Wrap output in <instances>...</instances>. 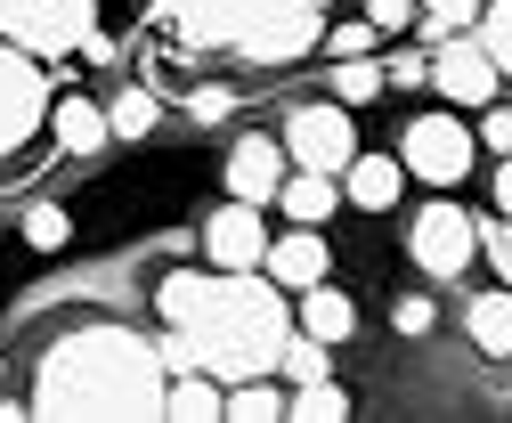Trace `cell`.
<instances>
[{
  "mask_svg": "<svg viewBox=\"0 0 512 423\" xmlns=\"http://www.w3.org/2000/svg\"><path fill=\"white\" fill-rule=\"evenodd\" d=\"M155 310H163V367H204L220 383H244V375H277V358L293 342V301L285 285L261 269H171L155 285Z\"/></svg>",
  "mask_w": 512,
  "mask_h": 423,
  "instance_id": "1",
  "label": "cell"
},
{
  "mask_svg": "<svg viewBox=\"0 0 512 423\" xmlns=\"http://www.w3.org/2000/svg\"><path fill=\"white\" fill-rule=\"evenodd\" d=\"M163 342H147L139 326H66L41 367H33V415L41 423H163Z\"/></svg>",
  "mask_w": 512,
  "mask_h": 423,
  "instance_id": "2",
  "label": "cell"
},
{
  "mask_svg": "<svg viewBox=\"0 0 512 423\" xmlns=\"http://www.w3.org/2000/svg\"><path fill=\"white\" fill-rule=\"evenodd\" d=\"M98 33V0H0V41L25 57H66Z\"/></svg>",
  "mask_w": 512,
  "mask_h": 423,
  "instance_id": "3",
  "label": "cell"
},
{
  "mask_svg": "<svg viewBox=\"0 0 512 423\" xmlns=\"http://www.w3.org/2000/svg\"><path fill=\"white\" fill-rule=\"evenodd\" d=\"M407 253H415V269L423 277H447L456 285L464 269H472V253H480V220L464 212V204H423L415 220H407Z\"/></svg>",
  "mask_w": 512,
  "mask_h": 423,
  "instance_id": "4",
  "label": "cell"
},
{
  "mask_svg": "<svg viewBox=\"0 0 512 423\" xmlns=\"http://www.w3.org/2000/svg\"><path fill=\"white\" fill-rule=\"evenodd\" d=\"M285 155H293V171H350V155H358V123H350V106L334 98V106H293L285 114Z\"/></svg>",
  "mask_w": 512,
  "mask_h": 423,
  "instance_id": "5",
  "label": "cell"
},
{
  "mask_svg": "<svg viewBox=\"0 0 512 423\" xmlns=\"http://www.w3.org/2000/svg\"><path fill=\"white\" fill-rule=\"evenodd\" d=\"M163 9L179 17L187 41H204V49H236L252 25H269V17H285V9H317V17H326V0H163Z\"/></svg>",
  "mask_w": 512,
  "mask_h": 423,
  "instance_id": "6",
  "label": "cell"
},
{
  "mask_svg": "<svg viewBox=\"0 0 512 423\" xmlns=\"http://www.w3.org/2000/svg\"><path fill=\"white\" fill-rule=\"evenodd\" d=\"M472 155H480V139L456 123V114H415L407 139H399L407 179H431V188H456V179L472 171Z\"/></svg>",
  "mask_w": 512,
  "mask_h": 423,
  "instance_id": "7",
  "label": "cell"
},
{
  "mask_svg": "<svg viewBox=\"0 0 512 423\" xmlns=\"http://www.w3.org/2000/svg\"><path fill=\"white\" fill-rule=\"evenodd\" d=\"M41 123H49V74H41V57H25L17 41H0V155H17Z\"/></svg>",
  "mask_w": 512,
  "mask_h": 423,
  "instance_id": "8",
  "label": "cell"
},
{
  "mask_svg": "<svg viewBox=\"0 0 512 423\" xmlns=\"http://www.w3.org/2000/svg\"><path fill=\"white\" fill-rule=\"evenodd\" d=\"M496 57L480 49V33H447V41H431V90L447 98V106H488L496 98Z\"/></svg>",
  "mask_w": 512,
  "mask_h": 423,
  "instance_id": "9",
  "label": "cell"
},
{
  "mask_svg": "<svg viewBox=\"0 0 512 423\" xmlns=\"http://www.w3.org/2000/svg\"><path fill=\"white\" fill-rule=\"evenodd\" d=\"M261 253H269V228H261V204H220L212 220H204V261L212 269H261Z\"/></svg>",
  "mask_w": 512,
  "mask_h": 423,
  "instance_id": "10",
  "label": "cell"
},
{
  "mask_svg": "<svg viewBox=\"0 0 512 423\" xmlns=\"http://www.w3.org/2000/svg\"><path fill=\"white\" fill-rule=\"evenodd\" d=\"M285 171H293L285 139H236V147H228V196H236V204H277Z\"/></svg>",
  "mask_w": 512,
  "mask_h": 423,
  "instance_id": "11",
  "label": "cell"
},
{
  "mask_svg": "<svg viewBox=\"0 0 512 423\" xmlns=\"http://www.w3.org/2000/svg\"><path fill=\"white\" fill-rule=\"evenodd\" d=\"M261 269L285 285V293H301V285H317L334 269V253H326V228H285V236H269V253H261Z\"/></svg>",
  "mask_w": 512,
  "mask_h": 423,
  "instance_id": "12",
  "label": "cell"
},
{
  "mask_svg": "<svg viewBox=\"0 0 512 423\" xmlns=\"http://www.w3.org/2000/svg\"><path fill=\"white\" fill-rule=\"evenodd\" d=\"M277 212H285L293 228H326V220L342 212V179H334V171H285Z\"/></svg>",
  "mask_w": 512,
  "mask_h": 423,
  "instance_id": "13",
  "label": "cell"
},
{
  "mask_svg": "<svg viewBox=\"0 0 512 423\" xmlns=\"http://www.w3.org/2000/svg\"><path fill=\"white\" fill-rule=\"evenodd\" d=\"M399 188H407V163L399 155H350V171H342V196L358 212H391Z\"/></svg>",
  "mask_w": 512,
  "mask_h": 423,
  "instance_id": "14",
  "label": "cell"
},
{
  "mask_svg": "<svg viewBox=\"0 0 512 423\" xmlns=\"http://www.w3.org/2000/svg\"><path fill=\"white\" fill-rule=\"evenodd\" d=\"M220 407H228V383L204 367H179L163 383V423H220Z\"/></svg>",
  "mask_w": 512,
  "mask_h": 423,
  "instance_id": "15",
  "label": "cell"
},
{
  "mask_svg": "<svg viewBox=\"0 0 512 423\" xmlns=\"http://www.w3.org/2000/svg\"><path fill=\"white\" fill-rule=\"evenodd\" d=\"M293 326L317 334V342H350L358 310H350V293H334L326 277H317V285H301V301H293Z\"/></svg>",
  "mask_w": 512,
  "mask_h": 423,
  "instance_id": "16",
  "label": "cell"
},
{
  "mask_svg": "<svg viewBox=\"0 0 512 423\" xmlns=\"http://www.w3.org/2000/svg\"><path fill=\"white\" fill-rule=\"evenodd\" d=\"M49 131H57V147L66 155H98L114 131H106V106H90V98H57L49 106Z\"/></svg>",
  "mask_w": 512,
  "mask_h": 423,
  "instance_id": "17",
  "label": "cell"
},
{
  "mask_svg": "<svg viewBox=\"0 0 512 423\" xmlns=\"http://www.w3.org/2000/svg\"><path fill=\"white\" fill-rule=\"evenodd\" d=\"M220 423H285V383H277V375H244V383H228Z\"/></svg>",
  "mask_w": 512,
  "mask_h": 423,
  "instance_id": "18",
  "label": "cell"
},
{
  "mask_svg": "<svg viewBox=\"0 0 512 423\" xmlns=\"http://www.w3.org/2000/svg\"><path fill=\"white\" fill-rule=\"evenodd\" d=\"M464 326H472V342H480V358H512V285H496V293H480L472 310H464Z\"/></svg>",
  "mask_w": 512,
  "mask_h": 423,
  "instance_id": "19",
  "label": "cell"
},
{
  "mask_svg": "<svg viewBox=\"0 0 512 423\" xmlns=\"http://www.w3.org/2000/svg\"><path fill=\"white\" fill-rule=\"evenodd\" d=\"M350 415V391L334 375H317V383H293L285 391V423H342Z\"/></svg>",
  "mask_w": 512,
  "mask_h": 423,
  "instance_id": "20",
  "label": "cell"
},
{
  "mask_svg": "<svg viewBox=\"0 0 512 423\" xmlns=\"http://www.w3.org/2000/svg\"><path fill=\"white\" fill-rule=\"evenodd\" d=\"M326 90H334L342 106H366V98H382V90H391V74H382L374 57H334V74H326Z\"/></svg>",
  "mask_w": 512,
  "mask_h": 423,
  "instance_id": "21",
  "label": "cell"
},
{
  "mask_svg": "<svg viewBox=\"0 0 512 423\" xmlns=\"http://www.w3.org/2000/svg\"><path fill=\"white\" fill-rule=\"evenodd\" d=\"M326 358H334V342H317V334H301V326H293V342H285V358H277L285 391H293V383H317V375H326Z\"/></svg>",
  "mask_w": 512,
  "mask_h": 423,
  "instance_id": "22",
  "label": "cell"
},
{
  "mask_svg": "<svg viewBox=\"0 0 512 423\" xmlns=\"http://www.w3.org/2000/svg\"><path fill=\"white\" fill-rule=\"evenodd\" d=\"M106 131H114V139H147V131H155V98H147V90H114Z\"/></svg>",
  "mask_w": 512,
  "mask_h": 423,
  "instance_id": "23",
  "label": "cell"
},
{
  "mask_svg": "<svg viewBox=\"0 0 512 423\" xmlns=\"http://www.w3.org/2000/svg\"><path fill=\"white\" fill-rule=\"evenodd\" d=\"M480 49L496 57V74H512V0H480Z\"/></svg>",
  "mask_w": 512,
  "mask_h": 423,
  "instance_id": "24",
  "label": "cell"
},
{
  "mask_svg": "<svg viewBox=\"0 0 512 423\" xmlns=\"http://www.w3.org/2000/svg\"><path fill=\"white\" fill-rule=\"evenodd\" d=\"M66 236H74V220L57 212V204H33V212H25V245H33V253H66Z\"/></svg>",
  "mask_w": 512,
  "mask_h": 423,
  "instance_id": "25",
  "label": "cell"
},
{
  "mask_svg": "<svg viewBox=\"0 0 512 423\" xmlns=\"http://www.w3.org/2000/svg\"><path fill=\"white\" fill-rule=\"evenodd\" d=\"M366 25L391 41V33H415L423 25V0H366Z\"/></svg>",
  "mask_w": 512,
  "mask_h": 423,
  "instance_id": "26",
  "label": "cell"
},
{
  "mask_svg": "<svg viewBox=\"0 0 512 423\" xmlns=\"http://www.w3.org/2000/svg\"><path fill=\"white\" fill-rule=\"evenodd\" d=\"M374 41H382V33H374L366 17H350V25H326V66H334V57H374Z\"/></svg>",
  "mask_w": 512,
  "mask_h": 423,
  "instance_id": "27",
  "label": "cell"
},
{
  "mask_svg": "<svg viewBox=\"0 0 512 423\" xmlns=\"http://www.w3.org/2000/svg\"><path fill=\"white\" fill-rule=\"evenodd\" d=\"M480 147L488 155H512V106H496V98L480 106Z\"/></svg>",
  "mask_w": 512,
  "mask_h": 423,
  "instance_id": "28",
  "label": "cell"
},
{
  "mask_svg": "<svg viewBox=\"0 0 512 423\" xmlns=\"http://www.w3.org/2000/svg\"><path fill=\"white\" fill-rule=\"evenodd\" d=\"M382 74H391L399 90H423V82H431V49H399V57H391Z\"/></svg>",
  "mask_w": 512,
  "mask_h": 423,
  "instance_id": "29",
  "label": "cell"
},
{
  "mask_svg": "<svg viewBox=\"0 0 512 423\" xmlns=\"http://www.w3.org/2000/svg\"><path fill=\"white\" fill-rule=\"evenodd\" d=\"M480 253H488V261H496V277L512 285V220H488V228H480Z\"/></svg>",
  "mask_w": 512,
  "mask_h": 423,
  "instance_id": "30",
  "label": "cell"
},
{
  "mask_svg": "<svg viewBox=\"0 0 512 423\" xmlns=\"http://www.w3.org/2000/svg\"><path fill=\"white\" fill-rule=\"evenodd\" d=\"M391 326H399V334H431V326H439V310H431L423 293H407L399 310H391Z\"/></svg>",
  "mask_w": 512,
  "mask_h": 423,
  "instance_id": "31",
  "label": "cell"
},
{
  "mask_svg": "<svg viewBox=\"0 0 512 423\" xmlns=\"http://www.w3.org/2000/svg\"><path fill=\"white\" fill-rule=\"evenodd\" d=\"M187 106H196V123H220V114H228V90H196Z\"/></svg>",
  "mask_w": 512,
  "mask_h": 423,
  "instance_id": "32",
  "label": "cell"
},
{
  "mask_svg": "<svg viewBox=\"0 0 512 423\" xmlns=\"http://www.w3.org/2000/svg\"><path fill=\"white\" fill-rule=\"evenodd\" d=\"M496 212H504V220H512V155H504V163H496Z\"/></svg>",
  "mask_w": 512,
  "mask_h": 423,
  "instance_id": "33",
  "label": "cell"
}]
</instances>
